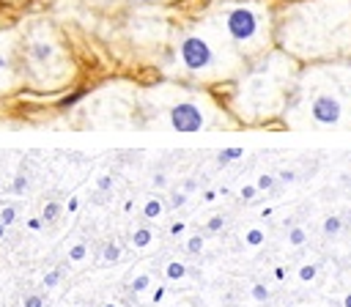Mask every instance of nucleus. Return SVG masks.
Returning <instances> with one entry per match:
<instances>
[{"label":"nucleus","mask_w":351,"mask_h":307,"mask_svg":"<svg viewBox=\"0 0 351 307\" xmlns=\"http://www.w3.org/2000/svg\"><path fill=\"white\" fill-rule=\"evenodd\" d=\"M277 47L302 66L351 58V0H288L277 8Z\"/></svg>","instance_id":"f257e3e1"},{"label":"nucleus","mask_w":351,"mask_h":307,"mask_svg":"<svg viewBox=\"0 0 351 307\" xmlns=\"http://www.w3.org/2000/svg\"><path fill=\"white\" fill-rule=\"evenodd\" d=\"M299 71L302 63L285 49L274 47L266 55L250 60L236 79L225 82L219 101L239 121V126H261L277 118L282 121Z\"/></svg>","instance_id":"f03ea898"},{"label":"nucleus","mask_w":351,"mask_h":307,"mask_svg":"<svg viewBox=\"0 0 351 307\" xmlns=\"http://www.w3.org/2000/svg\"><path fill=\"white\" fill-rule=\"evenodd\" d=\"M288 129H351V58L304 63L288 99Z\"/></svg>","instance_id":"7ed1b4c3"},{"label":"nucleus","mask_w":351,"mask_h":307,"mask_svg":"<svg viewBox=\"0 0 351 307\" xmlns=\"http://www.w3.org/2000/svg\"><path fill=\"white\" fill-rule=\"evenodd\" d=\"M137 115L140 126L165 132H211L239 126L219 96H214L208 88L170 77L137 88Z\"/></svg>","instance_id":"20e7f679"},{"label":"nucleus","mask_w":351,"mask_h":307,"mask_svg":"<svg viewBox=\"0 0 351 307\" xmlns=\"http://www.w3.org/2000/svg\"><path fill=\"white\" fill-rule=\"evenodd\" d=\"M247 60L230 47V41L203 16L184 25L167 49L165 74L189 85L211 88L236 79Z\"/></svg>","instance_id":"39448f33"},{"label":"nucleus","mask_w":351,"mask_h":307,"mask_svg":"<svg viewBox=\"0 0 351 307\" xmlns=\"http://www.w3.org/2000/svg\"><path fill=\"white\" fill-rule=\"evenodd\" d=\"M250 63L277 47V5L271 0H211L200 14Z\"/></svg>","instance_id":"423d86ee"},{"label":"nucleus","mask_w":351,"mask_h":307,"mask_svg":"<svg viewBox=\"0 0 351 307\" xmlns=\"http://www.w3.org/2000/svg\"><path fill=\"white\" fill-rule=\"evenodd\" d=\"M19 71L22 82L33 90H60L74 79V60L52 22L30 19L22 25Z\"/></svg>","instance_id":"0eeeda50"},{"label":"nucleus","mask_w":351,"mask_h":307,"mask_svg":"<svg viewBox=\"0 0 351 307\" xmlns=\"http://www.w3.org/2000/svg\"><path fill=\"white\" fill-rule=\"evenodd\" d=\"M19 41H22V27L0 30V96L14 93L19 85H25L19 71Z\"/></svg>","instance_id":"6e6552de"},{"label":"nucleus","mask_w":351,"mask_h":307,"mask_svg":"<svg viewBox=\"0 0 351 307\" xmlns=\"http://www.w3.org/2000/svg\"><path fill=\"white\" fill-rule=\"evenodd\" d=\"M151 241H154L151 228H145V225L134 228V233H132V247H134V249H145V247H151Z\"/></svg>","instance_id":"1a4fd4ad"},{"label":"nucleus","mask_w":351,"mask_h":307,"mask_svg":"<svg viewBox=\"0 0 351 307\" xmlns=\"http://www.w3.org/2000/svg\"><path fill=\"white\" fill-rule=\"evenodd\" d=\"M162 211H165V203H162L159 197H148V200L143 203V217H145V219H159Z\"/></svg>","instance_id":"9d476101"},{"label":"nucleus","mask_w":351,"mask_h":307,"mask_svg":"<svg viewBox=\"0 0 351 307\" xmlns=\"http://www.w3.org/2000/svg\"><path fill=\"white\" fill-rule=\"evenodd\" d=\"M66 255H69L71 263H82V260L88 258V241H74V244L66 249Z\"/></svg>","instance_id":"9b49d317"},{"label":"nucleus","mask_w":351,"mask_h":307,"mask_svg":"<svg viewBox=\"0 0 351 307\" xmlns=\"http://www.w3.org/2000/svg\"><path fill=\"white\" fill-rule=\"evenodd\" d=\"M58 217H60V203L47 200V203H44V208H41V219H44V225H52Z\"/></svg>","instance_id":"f8f14e48"},{"label":"nucleus","mask_w":351,"mask_h":307,"mask_svg":"<svg viewBox=\"0 0 351 307\" xmlns=\"http://www.w3.org/2000/svg\"><path fill=\"white\" fill-rule=\"evenodd\" d=\"M165 277H167V280H184V277H186V266H184L181 260H170V263L165 266Z\"/></svg>","instance_id":"ddd939ff"},{"label":"nucleus","mask_w":351,"mask_h":307,"mask_svg":"<svg viewBox=\"0 0 351 307\" xmlns=\"http://www.w3.org/2000/svg\"><path fill=\"white\" fill-rule=\"evenodd\" d=\"M107 3H115V5H170L176 0H107Z\"/></svg>","instance_id":"4468645a"},{"label":"nucleus","mask_w":351,"mask_h":307,"mask_svg":"<svg viewBox=\"0 0 351 307\" xmlns=\"http://www.w3.org/2000/svg\"><path fill=\"white\" fill-rule=\"evenodd\" d=\"M60 277H63L60 269H49V271L44 274V280H41V288H44V291H52V288L60 282Z\"/></svg>","instance_id":"2eb2a0df"},{"label":"nucleus","mask_w":351,"mask_h":307,"mask_svg":"<svg viewBox=\"0 0 351 307\" xmlns=\"http://www.w3.org/2000/svg\"><path fill=\"white\" fill-rule=\"evenodd\" d=\"M151 288V274H137L132 282H129V291H134V293H143V291H148Z\"/></svg>","instance_id":"dca6fc26"},{"label":"nucleus","mask_w":351,"mask_h":307,"mask_svg":"<svg viewBox=\"0 0 351 307\" xmlns=\"http://www.w3.org/2000/svg\"><path fill=\"white\" fill-rule=\"evenodd\" d=\"M14 219H16V206H14V203H3V206H0V222L11 228Z\"/></svg>","instance_id":"f3484780"},{"label":"nucleus","mask_w":351,"mask_h":307,"mask_svg":"<svg viewBox=\"0 0 351 307\" xmlns=\"http://www.w3.org/2000/svg\"><path fill=\"white\" fill-rule=\"evenodd\" d=\"M44 304H47V299H44V293H38V291L25 293V299H22V307H44Z\"/></svg>","instance_id":"a211bd4d"},{"label":"nucleus","mask_w":351,"mask_h":307,"mask_svg":"<svg viewBox=\"0 0 351 307\" xmlns=\"http://www.w3.org/2000/svg\"><path fill=\"white\" fill-rule=\"evenodd\" d=\"M27 189H30V181H27V175H25V173H19V175L14 178V184H11V192L22 197V195H25Z\"/></svg>","instance_id":"6ab92c4d"},{"label":"nucleus","mask_w":351,"mask_h":307,"mask_svg":"<svg viewBox=\"0 0 351 307\" xmlns=\"http://www.w3.org/2000/svg\"><path fill=\"white\" fill-rule=\"evenodd\" d=\"M101 258H104L107 263H115V260L121 258V247H118L115 241H110V244H104V249H101Z\"/></svg>","instance_id":"aec40b11"},{"label":"nucleus","mask_w":351,"mask_h":307,"mask_svg":"<svg viewBox=\"0 0 351 307\" xmlns=\"http://www.w3.org/2000/svg\"><path fill=\"white\" fill-rule=\"evenodd\" d=\"M184 247H186V252H192V255H197V252L203 249V236H189Z\"/></svg>","instance_id":"412c9836"},{"label":"nucleus","mask_w":351,"mask_h":307,"mask_svg":"<svg viewBox=\"0 0 351 307\" xmlns=\"http://www.w3.org/2000/svg\"><path fill=\"white\" fill-rule=\"evenodd\" d=\"M96 189H99V192L112 189V175H110V173H101V175H99V181H96Z\"/></svg>","instance_id":"4be33fe9"},{"label":"nucleus","mask_w":351,"mask_h":307,"mask_svg":"<svg viewBox=\"0 0 351 307\" xmlns=\"http://www.w3.org/2000/svg\"><path fill=\"white\" fill-rule=\"evenodd\" d=\"M244 241H247L250 247H258V244L263 241V233H261V230H250V233L244 236Z\"/></svg>","instance_id":"5701e85b"},{"label":"nucleus","mask_w":351,"mask_h":307,"mask_svg":"<svg viewBox=\"0 0 351 307\" xmlns=\"http://www.w3.org/2000/svg\"><path fill=\"white\" fill-rule=\"evenodd\" d=\"M252 299H258V302H266V299H269V291H266L263 285H252Z\"/></svg>","instance_id":"b1692460"},{"label":"nucleus","mask_w":351,"mask_h":307,"mask_svg":"<svg viewBox=\"0 0 351 307\" xmlns=\"http://www.w3.org/2000/svg\"><path fill=\"white\" fill-rule=\"evenodd\" d=\"M222 225H225V219H222V217H211V219H208V230H211V233L222 230Z\"/></svg>","instance_id":"393cba45"},{"label":"nucleus","mask_w":351,"mask_h":307,"mask_svg":"<svg viewBox=\"0 0 351 307\" xmlns=\"http://www.w3.org/2000/svg\"><path fill=\"white\" fill-rule=\"evenodd\" d=\"M324 230H326V233H337V230H340V219H337V217H329Z\"/></svg>","instance_id":"a878e982"},{"label":"nucleus","mask_w":351,"mask_h":307,"mask_svg":"<svg viewBox=\"0 0 351 307\" xmlns=\"http://www.w3.org/2000/svg\"><path fill=\"white\" fill-rule=\"evenodd\" d=\"M271 184H274L271 175H261V178H258V189H271Z\"/></svg>","instance_id":"bb28decb"},{"label":"nucleus","mask_w":351,"mask_h":307,"mask_svg":"<svg viewBox=\"0 0 351 307\" xmlns=\"http://www.w3.org/2000/svg\"><path fill=\"white\" fill-rule=\"evenodd\" d=\"M41 228H44V219H41V217H33V219L27 222V230H33V233L41 230Z\"/></svg>","instance_id":"cd10ccee"},{"label":"nucleus","mask_w":351,"mask_h":307,"mask_svg":"<svg viewBox=\"0 0 351 307\" xmlns=\"http://www.w3.org/2000/svg\"><path fill=\"white\" fill-rule=\"evenodd\" d=\"M315 277V266H304L302 269V280H313Z\"/></svg>","instance_id":"c85d7f7f"},{"label":"nucleus","mask_w":351,"mask_h":307,"mask_svg":"<svg viewBox=\"0 0 351 307\" xmlns=\"http://www.w3.org/2000/svg\"><path fill=\"white\" fill-rule=\"evenodd\" d=\"M184 200H186L184 192H176V195H173V206H184Z\"/></svg>","instance_id":"c756f323"},{"label":"nucleus","mask_w":351,"mask_h":307,"mask_svg":"<svg viewBox=\"0 0 351 307\" xmlns=\"http://www.w3.org/2000/svg\"><path fill=\"white\" fill-rule=\"evenodd\" d=\"M291 241H293V244H302V241H304V233H302V230H293V233H291Z\"/></svg>","instance_id":"7c9ffc66"},{"label":"nucleus","mask_w":351,"mask_h":307,"mask_svg":"<svg viewBox=\"0 0 351 307\" xmlns=\"http://www.w3.org/2000/svg\"><path fill=\"white\" fill-rule=\"evenodd\" d=\"M154 184H156V186H165V184H167L165 173H156V175H154Z\"/></svg>","instance_id":"2f4dec72"},{"label":"nucleus","mask_w":351,"mask_h":307,"mask_svg":"<svg viewBox=\"0 0 351 307\" xmlns=\"http://www.w3.org/2000/svg\"><path fill=\"white\" fill-rule=\"evenodd\" d=\"M170 230H173V236H178V233H184V222H176V225H173Z\"/></svg>","instance_id":"473e14b6"},{"label":"nucleus","mask_w":351,"mask_h":307,"mask_svg":"<svg viewBox=\"0 0 351 307\" xmlns=\"http://www.w3.org/2000/svg\"><path fill=\"white\" fill-rule=\"evenodd\" d=\"M77 203H80V200H77V197H71V200H69V211H77Z\"/></svg>","instance_id":"72a5a7b5"},{"label":"nucleus","mask_w":351,"mask_h":307,"mask_svg":"<svg viewBox=\"0 0 351 307\" xmlns=\"http://www.w3.org/2000/svg\"><path fill=\"white\" fill-rule=\"evenodd\" d=\"M5 233H8V225H3V222H0V238H3Z\"/></svg>","instance_id":"f704fd0d"},{"label":"nucleus","mask_w":351,"mask_h":307,"mask_svg":"<svg viewBox=\"0 0 351 307\" xmlns=\"http://www.w3.org/2000/svg\"><path fill=\"white\" fill-rule=\"evenodd\" d=\"M101 307H118V304H115V302H104Z\"/></svg>","instance_id":"c9c22d12"},{"label":"nucleus","mask_w":351,"mask_h":307,"mask_svg":"<svg viewBox=\"0 0 351 307\" xmlns=\"http://www.w3.org/2000/svg\"><path fill=\"white\" fill-rule=\"evenodd\" d=\"M346 307H351V293H348V296H346Z\"/></svg>","instance_id":"e433bc0d"}]
</instances>
